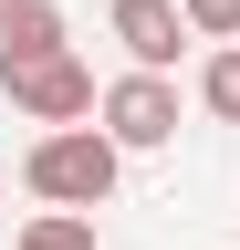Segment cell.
Masks as SVG:
<instances>
[{
    "mask_svg": "<svg viewBox=\"0 0 240 250\" xmlns=\"http://www.w3.org/2000/svg\"><path fill=\"white\" fill-rule=\"evenodd\" d=\"M115 167H126V146H115L105 125H42L32 156H21V188H32L42 208H105Z\"/></svg>",
    "mask_w": 240,
    "mask_h": 250,
    "instance_id": "1",
    "label": "cell"
},
{
    "mask_svg": "<svg viewBox=\"0 0 240 250\" xmlns=\"http://www.w3.org/2000/svg\"><path fill=\"white\" fill-rule=\"evenodd\" d=\"M0 94H11L32 125H84V115H105V94H94V73H84L73 52H52V62H0Z\"/></svg>",
    "mask_w": 240,
    "mask_h": 250,
    "instance_id": "2",
    "label": "cell"
},
{
    "mask_svg": "<svg viewBox=\"0 0 240 250\" xmlns=\"http://www.w3.org/2000/svg\"><path fill=\"white\" fill-rule=\"evenodd\" d=\"M105 136L126 146V156L167 146V136H177V83H167V73H126V83H105Z\"/></svg>",
    "mask_w": 240,
    "mask_h": 250,
    "instance_id": "3",
    "label": "cell"
},
{
    "mask_svg": "<svg viewBox=\"0 0 240 250\" xmlns=\"http://www.w3.org/2000/svg\"><path fill=\"white\" fill-rule=\"evenodd\" d=\"M115 42H126L136 73H167L177 42H188V11H177V0H115Z\"/></svg>",
    "mask_w": 240,
    "mask_h": 250,
    "instance_id": "4",
    "label": "cell"
},
{
    "mask_svg": "<svg viewBox=\"0 0 240 250\" xmlns=\"http://www.w3.org/2000/svg\"><path fill=\"white\" fill-rule=\"evenodd\" d=\"M52 52H73L52 0H21V11H0V62H52Z\"/></svg>",
    "mask_w": 240,
    "mask_h": 250,
    "instance_id": "5",
    "label": "cell"
},
{
    "mask_svg": "<svg viewBox=\"0 0 240 250\" xmlns=\"http://www.w3.org/2000/svg\"><path fill=\"white\" fill-rule=\"evenodd\" d=\"M11 250H94V219H84V208H42Z\"/></svg>",
    "mask_w": 240,
    "mask_h": 250,
    "instance_id": "6",
    "label": "cell"
},
{
    "mask_svg": "<svg viewBox=\"0 0 240 250\" xmlns=\"http://www.w3.org/2000/svg\"><path fill=\"white\" fill-rule=\"evenodd\" d=\"M198 104L240 125V42H219V52H209V73H198Z\"/></svg>",
    "mask_w": 240,
    "mask_h": 250,
    "instance_id": "7",
    "label": "cell"
},
{
    "mask_svg": "<svg viewBox=\"0 0 240 250\" xmlns=\"http://www.w3.org/2000/svg\"><path fill=\"white\" fill-rule=\"evenodd\" d=\"M177 11H188L198 42H230V31H240V0H177Z\"/></svg>",
    "mask_w": 240,
    "mask_h": 250,
    "instance_id": "8",
    "label": "cell"
},
{
    "mask_svg": "<svg viewBox=\"0 0 240 250\" xmlns=\"http://www.w3.org/2000/svg\"><path fill=\"white\" fill-rule=\"evenodd\" d=\"M0 11H21V0H0Z\"/></svg>",
    "mask_w": 240,
    "mask_h": 250,
    "instance_id": "9",
    "label": "cell"
}]
</instances>
